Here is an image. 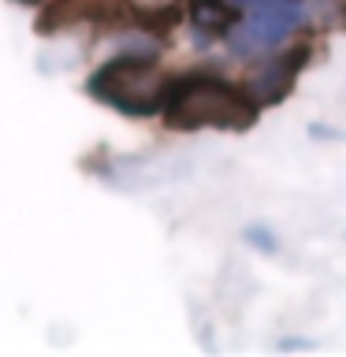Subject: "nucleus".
I'll return each mask as SVG.
<instances>
[{
	"label": "nucleus",
	"mask_w": 346,
	"mask_h": 357,
	"mask_svg": "<svg viewBox=\"0 0 346 357\" xmlns=\"http://www.w3.org/2000/svg\"><path fill=\"white\" fill-rule=\"evenodd\" d=\"M257 112L261 105L246 93V86L239 89L216 75H190L172 86L160 116L172 130H250Z\"/></svg>",
	"instance_id": "nucleus-1"
},
{
	"label": "nucleus",
	"mask_w": 346,
	"mask_h": 357,
	"mask_svg": "<svg viewBox=\"0 0 346 357\" xmlns=\"http://www.w3.org/2000/svg\"><path fill=\"white\" fill-rule=\"evenodd\" d=\"M89 97L100 100V105L123 112V116H156L167 105V86L164 71L156 67L149 56H116V60L100 63L93 75H89Z\"/></svg>",
	"instance_id": "nucleus-2"
},
{
	"label": "nucleus",
	"mask_w": 346,
	"mask_h": 357,
	"mask_svg": "<svg viewBox=\"0 0 346 357\" xmlns=\"http://www.w3.org/2000/svg\"><path fill=\"white\" fill-rule=\"evenodd\" d=\"M306 22V8L301 0H257L253 15L242 26L227 30V52L239 60H253L268 49L287 41L290 30H298Z\"/></svg>",
	"instance_id": "nucleus-3"
},
{
	"label": "nucleus",
	"mask_w": 346,
	"mask_h": 357,
	"mask_svg": "<svg viewBox=\"0 0 346 357\" xmlns=\"http://www.w3.org/2000/svg\"><path fill=\"white\" fill-rule=\"evenodd\" d=\"M309 45H298V49H290V52H279L272 56V60H264V63H257L250 75H246V93H250L261 108L268 105H279L287 93H290V86H294V78L298 71L306 67L309 60Z\"/></svg>",
	"instance_id": "nucleus-4"
},
{
	"label": "nucleus",
	"mask_w": 346,
	"mask_h": 357,
	"mask_svg": "<svg viewBox=\"0 0 346 357\" xmlns=\"http://www.w3.org/2000/svg\"><path fill=\"white\" fill-rule=\"evenodd\" d=\"M234 11L239 8H234L231 0H190V19H194L197 30H212V33L231 30Z\"/></svg>",
	"instance_id": "nucleus-5"
},
{
	"label": "nucleus",
	"mask_w": 346,
	"mask_h": 357,
	"mask_svg": "<svg viewBox=\"0 0 346 357\" xmlns=\"http://www.w3.org/2000/svg\"><path fill=\"white\" fill-rule=\"evenodd\" d=\"M138 19H142V26L149 30V33H160L164 26H172L179 15H175V8H160V11H142Z\"/></svg>",
	"instance_id": "nucleus-6"
},
{
	"label": "nucleus",
	"mask_w": 346,
	"mask_h": 357,
	"mask_svg": "<svg viewBox=\"0 0 346 357\" xmlns=\"http://www.w3.org/2000/svg\"><path fill=\"white\" fill-rule=\"evenodd\" d=\"M246 242H250V245H257L261 253H276V250H279L276 234L268 231V227H246Z\"/></svg>",
	"instance_id": "nucleus-7"
},
{
	"label": "nucleus",
	"mask_w": 346,
	"mask_h": 357,
	"mask_svg": "<svg viewBox=\"0 0 346 357\" xmlns=\"http://www.w3.org/2000/svg\"><path fill=\"white\" fill-rule=\"evenodd\" d=\"M231 4H234V8H253L257 0H231Z\"/></svg>",
	"instance_id": "nucleus-8"
},
{
	"label": "nucleus",
	"mask_w": 346,
	"mask_h": 357,
	"mask_svg": "<svg viewBox=\"0 0 346 357\" xmlns=\"http://www.w3.org/2000/svg\"><path fill=\"white\" fill-rule=\"evenodd\" d=\"M19 4H38V0H19Z\"/></svg>",
	"instance_id": "nucleus-9"
}]
</instances>
